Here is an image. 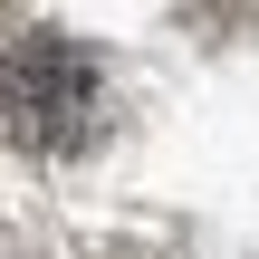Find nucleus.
<instances>
[{"label":"nucleus","instance_id":"1","mask_svg":"<svg viewBox=\"0 0 259 259\" xmlns=\"http://www.w3.org/2000/svg\"><path fill=\"white\" fill-rule=\"evenodd\" d=\"M0 125L19 144L67 154L96 125V58L77 38H58V29H10L0 38Z\"/></svg>","mask_w":259,"mask_h":259}]
</instances>
